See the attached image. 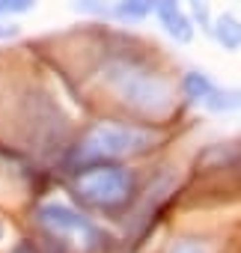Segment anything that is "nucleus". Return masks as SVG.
Listing matches in <instances>:
<instances>
[{
  "label": "nucleus",
  "mask_w": 241,
  "mask_h": 253,
  "mask_svg": "<svg viewBox=\"0 0 241 253\" xmlns=\"http://www.w3.org/2000/svg\"><path fill=\"white\" fill-rule=\"evenodd\" d=\"M107 81L116 86V92L122 95L125 104L137 107L140 113H149V116H161L170 110L173 104V92H170V84L164 78H158L155 72H146L140 66H131V63H116L107 69Z\"/></svg>",
  "instance_id": "f257e3e1"
},
{
  "label": "nucleus",
  "mask_w": 241,
  "mask_h": 253,
  "mask_svg": "<svg viewBox=\"0 0 241 253\" xmlns=\"http://www.w3.org/2000/svg\"><path fill=\"white\" fill-rule=\"evenodd\" d=\"M158 143L155 131L137 128V125H119V122H98L86 131L80 143L83 158H125L149 152Z\"/></svg>",
  "instance_id": "f03ea898"
},
{
  "label": "nucleus",
  "mask_w": 241,
  "mask_h": 253,
  "mask_svg": "<svg viewBox=\"0 0 241 253\" xmlns=\"http://www.w3.org/2000/svg\"><path fill=\"white\" fill-rule=\"evenodd\" d=\"M78 197L98 209H116L131 194V173L122 167H89L75 182Z\"/></svg>",
  "instance_id": "7ed1b4c3"
},
{
  "label": "nucleus",
  "mask_w": 241,
  "mask_h": 253,
  "mask_svg": "<svg viewBox=\"0 0 241 253\" xmlns=\"http://www.w3.org/2000/svg\"><path fill=\"white\" fill-rule=\"evenodd\" d=\"M36 217H39L42 226H48V229L57 232V235H63V232H78L80 241L89 244V250H101V247L110 241L98 226H92L83 214H78L75 209H69V206H63V203H45V206H39Z\"/></svg>",
  "instance_id": "20e7f679"
},
{
  "label": "nucleus",
  "mask_w": 241,
  "mask_h": 253,
  "mask_svg": "<svg viewBox=\"0 0 241 253\" xmlns=\"http://www.w3.org/2000/svg\"><path fill=\"white\" fill-rule=\"evenodd\" d=\"M152 9H155V15H158L161 27H164L176 42H191V39H194V27H191L188 15L182 12L179 0H155Z\"/></svg>",
  "instance_id": "39448f33"
},
{
  "label": "nucleus",
  "mask_w": 241,
  "mask_h": 253,
  "mask_svg": "<svg viewBox=\"0 0 241 253\" xmlns=\"http://www.w3.org/2000/svg\"><path fill=\"white\" fill-rule=\"evenodd\" d=\"M214 39L226 48V51H238L241 48V21L235 15H220L214 21Z\"/></svg>",
  "instance_id": "423d86ee"
},
{
  "label": "nucleus",
  "mask_w": 241,
  "mask_h": 253,
  "mask_svg": "<svg viewBox=\"0 0 241 253\" xmlns=\"http://www.w3.org/2000/svg\"><path fill=\"white\" fill-rule=\"evenodd\" d=\"M182 89H185V95H188L191 101H202V98L214 89V84H211V78L202 75V72H188L185 81H182Z\"/></svg>",
  "instance_id": "0eeeda50"
},
{
  "label": "nucleus",
  "mask_w": 241,
  "mask_h": 253,
  "mask_svg": "<svg viewBox=\"0 0 241 253\" xmlns=\"http://www.w3.org/2000/svg\"><path fill=\"white\" fill-rule=\"evenodd\" d=\"M202 104L208 110H235V107H241V89H217L214 86L202 98Z\"/></svg>",
  "instance_id": "6e6552de"
},
{
  "label": "nucleus",
  "mask_w": 241,
  "mask_h": 253,
  "mask_svg": "<svg viewBox=\"0 0 241 253\" xmlns=\"http://www.w3.org/2000/svg\"><path fill=\"white\" fill-rule=\"evenodd\" d=\"M152 3L155 0H122V3H116V15L122 21H143L152 12Z\"/></svg>",
  "instance_id": "1a4fd4ad"
},
{
  "label": "nucleus",
  "mask_w": 241,
  "mask_h": 253,
  "mask_svg": "<svg viewBox=\"0 0 241 253\" xmlns=\"http://www.w3.org/2000/svg\"><path fill=\"white\" fill-rule=\"evenodd\" d=\"M36 6V0H0V15H24Z\"/></svg>",
  "instance_id": "9d476101"
},
{
  "label": "nucleus",
  "mask_w": 241,
  "mask_h": 253,
  "mask_svg": "<svg viewBox=\"0 0 241 253\" xmlns=\"http://www.w3.org/2000/svg\"><path fill=\"white\" fill-rule=\"evenodd\" d=\"M170 253H205V247L200 241H179Z\"/></svg>",
  "instance_id": "9b49d317"
},
{
  "label": "nucleus",
  "mask_w": 241,
  "mask_h": 253,
  "mask_svg": "<svg viewBox=\"0 0 241 253\" xmlns=\"http://www.w3.org/2000/svg\"><path fill=\"white\" fill-rule=\"evenodd\" d=\"M194 6H197V12H200V18L205 21V0H194Z\"/></svg>",
  "instance_id": "f8f14e48"
},
{
  "label": "nucleus",
  "mask_w": 241,
  "mask_h": 253,
  "mask_svg": "<svg viewBox=\"0 0 241 253\" xmlns=\"http://www.w3.org/2000/svg\"><path fill=\"white\" fill-rule=\"evenodd\" d=\"M0 238H3V223H0Z\"/></svg>",
  "instance_id": "ddd939ff"
}]
</instances>
